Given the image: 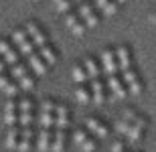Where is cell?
<instances>
[{"instance_id": "obj_1", "label": "cell", "mask_w": 156, "mask_h": 152, "mask_svg": "<svg viewBox=\"0 0 156 152\" xmlns=\"http://www.w3.org/2000/svg\"><path fill=\"white\" fill-rule=\"evenodd\" d=\"M10 41H12V45L16 47V51L20 53V57H24V59L37 51V47L33 45V41H30V37H29V33H27L24 27H18V29L12 30Z\"/></svg>"}, {"instance_id": "obj_2", "label": "cell", "mask_w": 156, "mask_h": 152, "mask_svg": "<svg viewBox=\"0 0 156 152\" xmlns=\"http://www.w3.org/2000/svg\"><path fill=\"white\" fill-rule=\"evenodd\" d=\"M122 79L126 81V87H128V94L134 95V97H140L144 94V79L140 77V73L136 71V67H128V69L120 71Z\"/></svg>"}, {"instance_id": "obj_3", "label": "cell", "mask_w": 156, "mask_h": 152, "mask_svg": "<svg viewBox=\"0 0 156 152\" xmlns=\"http://www.w3.org/2000/svg\"><path fill=\"white\" fill-rule=\"evenodd\" d=\"M99 67H101V71L105 73V77L120 73V63H118L116 51H114L112 47L104 49V51L99 53Z\"/></svg>"}, {"instance_id": "obj_4", "label": "cell", "mask_w": 156, "mask_h": 152, "mask_svg": "<svg viewBox=\"0 0 156 152\" xmlns=\"http://www.w3.org/2000/svg\"><path fill=\"white\" fill-rule=\"evenodd\" d=\"M146 126H148V120H146L142 114H138V116H136V120L132 122V126H130V130H128V134L124 136L130 146H136V144H138V142L144 138Z\"/></svg>"}, {"instance_id": "obj_5", "label": "cell", "mask_w": 156, "mask_h": 152, "mask_svg": "<svg viewBox=\"0 0 156 152\" xmlns=\"http://www.w3.org/2000/svg\"><path fill=\"white\" fill-rule=\"evenodd\" d=\"M24 29H27V33H29L30 41H33V45H35L37 49H41L43 45H47L49 43V35H47V30L41 27L37 20H29V23L24 24Z\"/></svg>"}, {"instance_id": "obj_6", "label": "cell", "mask_w": 156, "mask_h": 152, "mask_svg": "<svg viewBox=\"0 0 156 152\" xmlns=\"http://www.w3.org/2000/svg\"><path fill=\"white\" fill-rule=\"evenodd\" d=\"M77 12H79L81 20L87 24V29H95L99 24V14L95 12V4H89L87 0H83L81 4H77Z\"/></svg>"}, {"instance_id": "obj_7", "label": "cell", "mask_w": 156, "mask_h": 152, "mask_svg": "<svg viewBox=\"0 0 156 152\" xmlns=\"http://www.w3.org/2000/svg\"><path fill=\"white\" fill-rule=\"evenodd\" d=\"M85 128H87L89 134H93L95 138H99V140H105V138L110 136V126H108L104 120H99L98 116L85 118Z\"/></svg>"}, {"instance_id": "obj_8", "label": "cell", "mask_w": 156, "mask_h": 152, "mask_svg": "<svg viewBox=\"0 0 156 152\" xmlns=\"http://www.w3.org/2000/svg\"><path fill=\"white\" fill-rule=\"evenodd\" d=\"M105 85L110 87L112 95L116 97V100H126L128 95V87H126V81L122 79L120 73H116V75H108V81H105Z\"/></svg>"}, {"instance_id": "obj_9", "label": "cell", "mask_w": 156, "mask_h": 152, "mask_svg": "<svg viewBox=\"0 0 156 152\" xmlns=\"http://www.w3.org/2000/svg\"><path fill=\"white\" fill-rule=\"evenodd\" d=\"M0 57L6 61V65H8V67L20 61V53L16 51V47L12 45L10 39H6V37H2V39H0Z\"/></svg>"}, {"instance_id": "obj_10", "label": "cell", "mask_w": 156, "mask_h": 152, "mask_svg": "<svg viewBox=\"0 0 156 152\" xmlns=\"http://www.w3.org/2000/svg\"><path fill=\"white\" fill-rule=\"evenodd\" d=\"M71 126V110L65 101H57L55 105V128L67 130Z\"/></svg>"}, {"instance_id": "obj_11", "label": "cell", "mask_w": 156, "mask_h": 152, "mask_svg": "<svg viewBox=\"0 0 156 152\" xmlns=\"http://www.w3.org/2000/svg\"><path fill=\"white\" fill-rule=\"evenodd\" d=\"M0 91L6 94V97H18V95H20V87H18L16 79H14L8 71L0 73Z\"/></svg>"}, {"instance_id": "obj_12", "label": "cell", "mask_w": 156, "mask_h": 152, "mask_svg": "<svg viewBox=\"0 0 156 152\" xmlns=\"http://www.w3.org/2000/svg\"><path fill=\"white\" fill-rule=\"evenodd\" d=\"M4 124L8 128L18 126V100L16 97H8L4 104Z\"/></svg>"}, {"instance_id": "obj_13", "label": "cell", "mask_w": 156, "mask_h": 152, "mask_svg": "<svg viewBox=\"0 0 156 152\" xmlns=\"http://www.w3.org/2000/svg\"><path fill=\"white\" fill-rule=\"evenodd\" d=\"M27 65H29V69L33 71L37 77L47 75V71H49V65H47L45 59L39 55V51H35L33 55H29V57H27Z\"/></svg>"}, {"instance_id": "obj_14", "label": "cell", "mask_w": 156, "mask_h": 152, "mask_svg": "<svg viewBox=\"0 0 156 152\" xmlns=\"http://www.w3.org/2000/svg\"><path fill=\"white\" fill-rule=\"evenodd\" d=\"M114 51H116L118 63H120V71L128 69V67H134V55H132V49L128 47V45H118Z\"/></svg>"}, {"instance_id": "obj_15", "label": "cell", "mask_w": 156, "mask_h": 152, "mask_svg": "<svg viewBox=\"0 0 156 152\" xmlns=\"http://www.w3.org/2000/svg\"><path fill=\"white\" fill-rule=\"evenodd\" d=\"M51 142H53L51 128H41L39 134H37V148H39V152H49L51 150Z\"/></svg>"}, {"instance_id": "obj_16", "label": "cell", "mask_w": 156, "mask_h": 152, "mask_svg": "<svg viewBox=\"0 0 156 152\" xmlns=\"http://www.w3.org/2000/svg\"><path fill=\"white\" fill-rule=\"evenodd\" d=\"M89 85H91V97H93V104H104L105 101V85L101 79H91L89 81Z\"/></svg>"}, {"instance_id": "obj_17", "label": "cell", "mask_w": 156, "mask_h": 152, "mask_svg": "<svg viewBox=\"0 0 156 152\" xmlns=\"http://www.w3.org/2000/svg\"><path fill=\"white\" fill-rule=\"evenodd\" d=\"M39 55L43 59H45V63L49 65V67H53V65L59 61V51L57 47H53L51 43H47V45H43V47L39 49Z\"/></svg>"}, {"instance_id": "obj_18", "label": "cell", "mask_w": 156, "mask_h": 152, "mask_svg": "<svg viewBox=\"0 0 156 152\" xmlns=\"http://www.w3.org/2000/svg\"><path fill=\"white\" fill-rule=\"evenodd\" d=\"M65 144H67V132L61 128H55L53 142H51V152H65Z\"/></svg>"}, {"instance_id": "obj_19", "label": "cell", "mask_w": 156, "mask_h": 152, "mask_svg": "<svg viewBox=\"0 0 156 152\" xmlns=\"http://www.w3.org/2000/svg\"><path fill=\"white\" fill-rule=\"evenodd\" d=\"M18 142H20V126H12V128H8V132H6L4 146L8 148V150H16Z\"/></svg>"}, {"instance_id": "obj_20", "label": "cell", "mask_w": 156, "mask_h": 152, "mask_svg": "<svg viewBox=\"0 0 156 152\" xmlns=\"http://www.w3.org/2000/svg\"><path fill=\"white\" fill-rule=\"evenodd\" d=\"M75 100L79 101V104H89V101H93L89 81H87V83H77V87H75Z\"/></svg>"}, {"instance_id": "obj_21", "label": "cell", "mask_w": 156, "mask_h": 152, "mask_svg": "<svg viewBox=\"0 0 156 152\" xmlns=\"http://www.w3.org/2000/svg\"><path fill=\"white\" fill-rule=\"evenodd\" d=\"M95 8H99L105 16H116L120 4H118L116 0H95Z\"/></svg>"}, {"instance_id": "obj_22", "label": "cell", "mask_w": 156, "mask_h": 152, "mask_svg": "<svg viewBox=\"0 0 156 152\" xmlns=\"http://www.w3.org/2000/svg\"><path fill=\"white\" fill-rule=\"evenodd\" d=\"M81 65L85 67L87 75H89V81H91V79H98V77H99V73H101V67H99V61H95L93 57H85Z\"/></svg>"}, {"instance_id": "obj_23", "label": "cell", "mask_w": 156, "mask_h": 152, "mask_svg": "<svg viewBox=\"0 0 156 152\" xmlns=\"http://www.w3.org/2000/svg\"><path fill=\"white\" fill-rule=\"evenodd\" d=\"M35 79H37V75L33 73V71L24 73L23 77H18L16 83H18V87H20V91H23V94H30L33 87H35Z\"/></svg>"}, {"instance_id": "obj_24", "label": "cell", "mask_w": 156, "mask_h": 152, "mask_svg": "<svg viewBox=\"0 0 156 152\" xmlns=\"http://www.w3.org/2000/svg\"><path fill=\"white\" fill-rule=\"evenodd\" d=\"M37 122H39L41 128H55V114H51V111H39Z\"/></svg>"}, {"instance_id": "obj_25", "label": "cell", "mask_w": 156, "mask_h": 152, "mask_svg": "<svg viewBox=\"0 0 156 152\" xmlns=\"http://www.w3.org/2000/svg\"><path fill=\"white\" fill-rule=\"evenodd\" d=\"M71 77H73V81L75 83H87L89 81V75H87V71H85V67L83 65H75L73 69H71Z\"/></svg>"}, {"instance_id": "obj_26", "label": "cell", "mask_w": 156, "mask_h": 152, "mask_svg": "<svg viewBox=\"0 0 156 152\" xmlns=\"http://www.w3.org/2000/svg\"><path fill=\"white\" fill-rule=\"evenodd\" d=\"M16 100H18V111H35V100L29 94L18 95Z\"/></svg>"}, {"instance_id": "obj_27", "label": "cell", "mask_w": 156, "mask_h": 152, "mask_svg": "<svg viewBox=\"0 0 156 152\" xmlns=\"http://www.w3.org/2000/svg\"><path fill=\"white\" fill-rule=\"evenodd\" d=\"M35 120H37L35 111H18V126H20V128H29V126H33Z\"/></svg>"}, {"instance_id": "obj_28", "label": "cell", "mask_w": 156, "mask_h": 152, "mask_svg": "<svg viewBox=\"0 0 156 152\" xmlns=\"http://www.w3.org/2000/svg\"><path fill=\"white\" fill-rule=\"evenodd\" d=\"M29 71H30V69H29V65H27V63H20V61L8 67V73H10V75L14 77V79H18V77H23L24 73H29Z\"/></svg>"}, {"instance_id": "obj_29", "label": "cell", "mask_w": 156, "mask_h": 152, "mask_svg": "<svg viewBox=\"0 0 156 152\" xmlns=\"http://www.w3.org/2000/svg\"><path fill=\"white\" fill-rule=\"evenodd\" d=\"M53 6H55V10L61 12V14H67L69 10H73V0H51Z\"/></svg>"}, {"instance_id": "obj_30", "label": "cell", "mask_w": 156, "mask_h": 152, "mask_svg": "<svg viewBox=\"0 0 156 152\" xmlns=\"http://www.w3.org/2000/svg\"><path fill=\"white\" fill-rule=\"evenodd\" d=\"M95 146H98V138H95V136H87L85 140L79 144L81 152H93V150H95Z\"/></svg>"}, {"instance_id": "obj_31", "label": "cell", "mask_w": 156, "mask_h": 152, "mask_svg": "<svg viewBox=\"0 0 156 152\" xmlns=\"http://www.w3.org/2000/svg\"><path fill=\"white\" fill-rule=\"evenodd\" d=\"M23 132V130H20ZM33 138H27V136L20 134V142H18V146H16V152H29L30 148H33Z\"/></svg>"}, {"instance_id": "obj_32", "label": "cell", "mask_w": 156, "mask_h": 152, "mask_svg": "<svg viewBox=\"0 0 156 152\" xmlns=\"http://www.w3.org/2000/svg\"><path fill=\"white\" fill-rule=\"evenodd\" d=\"M130 126H132V124H130L128 120H124V118L120 116V120L116 122V126H114V128H116L118 136H126V134H128V130H130Z\"/></svg>"}, {"instance_id": "obj_33", "label": "cell", "mask_w": 156, "mask_h": 152, "mask_svg": "<svg viewBox=\"0 0 156 152\" xmlns=\"http://www.w3.org/2000/svg\"><path fill=\"white\" fill-rule=\"evenodd\" d=\"M63 18H65V27H67V29H71L77 20H81V16H79V12H77V10H69L67 14H63Z\"/></svg>"}, {"instance_id": "obj_34", "label": "cell", "mask_w": 156, "mask_h": 152, "mask_svg": "<svg viewBox=\"0 0 156 152\" xmlns=\"http://www.w3.org/2000/svg\"><path fill=\"white\" fill-rule=\"evenodd\" d=\"M55 105H57V101H55V100L45 97V100L41 101V105H39V111H51V114H55Z\"/></svg>"}, {"instance_id": "obj_35", "label": "cell", "mask_w": 156, "mask_h": 152, "mask_svg": "<svg viewBox=\"0 0 156 152\" xmlns=\"http://www.w3.org/2000/svg\"><path fill=\"white\" fill-rule=\"evenodd\" d=\"M69 30H71V33H73L75 37H83V35L87 33V24L83 23V20H77V23L73 24V27H71Z\"/></svg>"}, {"instance_id": "obj_36", "label": "cell", "mask_w": 156, "mask_h": 152, "mask_svg": "<svg viewBox=\"0 0 156 152\" xmlns=\"http://www.w3.org/2000/svg\"><path fill=\"white\" fill-rule=\"evenodd\" d=\"M126 146H128V142L124 140V136H122V138L118 136L116 140L112 142V152H124V150H128Z\"/></svg>"}, {"instance_id": "obj_37", "label": "cell", "mask_w": 156, "mask_h": 152, "mask_svg": "<svg viewBox=\"0 0 156 152\" xmlns=\"http://www.w3.org/2000/svg\"><path fill=\"white\" fill-rule=\"evenodd\" d=\"M87 136H89V134H87V130L79 128V130H75V132H73V142H75L77 146H79V144H81V142H83V140H85Z\"/></svg>"}, {"instance_id": "obj_38", "label": "cell", "mask_w": 156, "mask_h": 152, "mask_svg": "<svg viewBox=\"0 0 156 152\" xmlns=\"http://www.w3.org/2000/svg\"><path fill=\"white\" fill-rule=\"evenodd\" d=\"M6 69H8V65H6V61H4V59L0 57V73H4Z\"/></svg>"}, {"instance_id": "obj_39", "label": "cell", "mask_w": 156, "mask_h": 152, "mask_svg": "<svg viewBox=\"0 0 156 152\" xmlns=\"http://www.w3.org/2000/svg\"><path fill=\"white\" fill-rule=\"evenodd\" d=\"M116 2H118V4H126L128 0H116Z\"/></svg>"}, {"instance_id": "obj_40", "label": "cell", "mask_w": 156, "mask_h": 152, "mask_svg": "<svg viewBox=\"0 0 156 152\" xmlns=\"http://www.w3.org/2000/svg\"><path fill=\"white\" fill-rule=\"evenodd\" d=\"M73 2H75V4H81V2H83V0H73Z\"/></svg>"}, {"instance_id": "obj_41", "label": "cell", "mask_w": 156, "mask_h": 152, "mask_svg": "<svg viewBox=\"0 0 156 152\" xmlns=\"http://www.w3.org/2000/svg\"><path fill=\"white\" fill-rule=\"evenodd\" d=\"M27 2H39V0H27Z\"/></svg>"}, {"instance_id": "obj_42", "label": "cell", "mask_w": 156, "mask_h": 152, "mask_svg": "<svg viewBox=\"0 0 156 152\" xmlns=\"http://www.w3.org/2000/svg\"><path fill=\"white\" fill-rule=\"evenodd\" d=\"M124 152H132V150H124Z\"/></svg>"}, {"instance_id": "obj_43", "label": "cell", "mask_w": 156, "mask_h": 152, "mask_svg": "<svg viewBox=\"0 0 156 152\" xmlns=\"http://www.w3.org/2000/svg\"><path fill=\"white\" fill-rule=\"evenodd\" d=\"M132 152H140V150H132Z\"/></svg>"}]
</instances>
